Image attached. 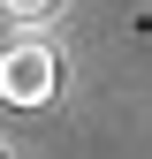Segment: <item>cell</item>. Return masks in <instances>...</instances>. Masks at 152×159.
<instances>
[{"label":"cell","mask_w":152,"mask_h":159,"mask_svg":"<svg viewBox=\"0 0 152 159\" xmlns=\"http://www.w3.org/2000/svg\"><path fill=\"white\" fill-rule=\"evenodd\" d=\"M0 159H8V152H0Z\"/></svg>","instance_id":"3"},{"label":"cell","mask_w":152,"mask_h":159,"mask_svg":"<svg viewBox=\"0 0 152 159\" xmlns=\"http://www.w3.org/2000/svg\"><path fill=\"white\" fill-rule=\"evenodd\" d=\"M0 15H8V23H31V38H38V23L61 15V0H0Z\"/></svg>","instance_id":"2"},{"label":"cell","mask_w":152,"mask_h":159,"mask_svg":"<svg viewBox=\"0 0 152 159\" xmlns=\"http://www.w3.org/2000/svg\"><path fill=\"white\" fill-rule=\"evenodd\" d=\"M61 84V53L46 38H8L0 46V98L8 106H46Z\"/></svg>","instance_id":"1"}]
</instances>
